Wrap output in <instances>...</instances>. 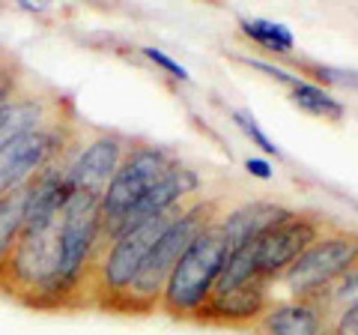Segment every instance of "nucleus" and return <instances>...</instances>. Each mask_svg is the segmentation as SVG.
<instances>
[{
    "mask_svg": "<svg viewBox=\"0 0 358 335\" xmlns=\"http://www.w3.org/2000/svg\"><path fill=\"white\" fill-rule=\"evenodd\" d=\"M179 162L167 150L155 147V144H129L126 159L120 162L117 174L110 177L108 189L102 192V233L105 242L117 237L122 219L129 216V210L150 192L155 183H162L167 174L173 171Z\"/></svg>",
    "mask_w": 358,
    "mask_h": 335,
    "instance_id": "nucleus-5",
    "label": "nucleus"
},
{
    "mask_svg": "<svg viewBox=\"0 0 358 335\" xmlns=\"http://www.w3.org/2000/svg\"><path fill=\"white\" fill-rule=\"evenodd\" d=\"M289 99H293V105L301 108V111H308V114L313 117H322V120H329V123H341L343 114H346V108L334 99L331 93H326L322 87L317 84H310V81H301L289 90Z\"/></svg>",
    "mask_w": 358,
    "mask_h": 335,
    "instance_id": "nucleus-16",
    "label": "nucleus"
},
{
    "mask_svg": "<svg viewBox=\"0 0 358 335\" xmlns=\"http://www.w3.org/2000/svg\"><path fill=\"white\" fill-rule=\"evenodd\" d=\"M296 63V69L301 75H310L313 81L320 84H329V87H346V90H358V72L355 69H338V66H326V63H313V60H299V57H289Z\"/></svg>",
    "mask_w": 358,
    "mask_h": 335,
    "instance_id": "nucleus-18",
    "label": "nucleus"
},
{
    "mask_svg": "<svg viewBox=\"0 0 358 335\" xmlns=\"http://www.w3.org/2000/svg\"><path fill=\"white\" fill-rule=\"evenodd\" d=\"M0 54H3V51H0Z\"/></svg>",
    "mask_w": 358,
    "mask_h": 335,
    "instance_id": "nucleus-25",
    "label": "nucleus"
},
{
    "mask_svg": "<svg viewBox=\"0 0 358 335\" xmlns=\"http://www.w3.org/2000/svg\"><path fill=\"white\" fill-rule=\"evenodd\" d=\"M329 228H334L320 213H289L278 225L257 237V270L268 282H278Z\"/></svg>",
    "mask_w": 358,
    "mask_h": 335,
    "instance_id": "nucleus-7",
    "label": "nucleus"
},
{
    "mask_svg": "<svg viewBox=\"0 0 358 335\" xmlns=\"http://www.w3.org/2000/svg\"><path fill=\"white\" fill-rule=\"evenodd\" d=\"M27 87V72L13 54H0V108H6L13 99Z\"/></svg>",
    "mask_w": 358,
    "mask_h": 335,
    "instance_id": "nucleus-19",
    "label": "nucleus"
},
{
    "mask_svg": "<svg viewBox=\"0 0 358 335\" xmlns=\"http://www.w3.org/2000/svg\"><path fill=\"white\" fill-rule=\"evenodd\" d=\"M260 335H326L329 323L320 306L310 299H287V303H272L266 315L254 327Z\"/></svg>",
    "mask_w": 358,
    "mask_h": 335,
    "instance_id": "nucleus-12",
    "label": "nucleus"
},
{
    "mask_svg": "<svg viewBox=\"0 0 358 335\" xmlns=\"http://www.w3.org/2000/svg\"><path fill=\"white\" fill-rule=\"evenodd\" d=\"M194 200L197 198H188L182 204L164 210V213L147 219L143 225L120 233V237H114L108 245H102V252L96 254L93 266H90V275L84 282V306L108 308L114 303L122 290L131 285V278L138 275L141 264L147 261V254L155 249V242L164 237V231L171 228Z\"/></svg>",
    "mask_w": 358,
    "mask_h": 335,
    "instance_id": "nucleus-2",
    "label": "nucleus"
},
{
    "mask_svg": "<svg viewBox=\"0 0 358 335\" xmlns=\"http://www.w3.org/2000/svg\"><path fill=\"white\" fill-rule=\"evenodd\" d=\"M66 108H72V105L66 102L63 96L45 93L39 87L27 84L6 108H0V147L9 141H15L18 135H24L30 129L42 126V123H48L51 117L63 114Z\"/></svg>",
    "mask_w": 358,
    "mask_h": 335,
    "instance_id": "nucleus-10",
    "label": "nucleus"
},
{
    "mask_svg": "<svg viewBox=\"0 0 358 335\" xmlns=\"http://www.w3.org/2000/svg\"><path fill=\"white\" fill-rule=\"evenodd\" d=\"M141 54L147 60H152L155 66H162L164 72H171L173 78H179V81H188V72H185V66H179L173 57H167L164 51H159V48H141Z\"/></svg>",
    "mask_w": 358,
    "mask_h": 335,
    "instance_id": "nucleus-22",
    "label": "nucleus"
},
{
    "mask_svg": "<svg viewBox=\"0 0 358 335\" xmlns=\"http://www.w3.org/2000/svg\"><path fill=\"white\" fill-rule=\"evenodd\" d=\"M239 27L257 46H263L275 54H284L287 57V54L293 51V33L284 25H275V21H266V18H245V21H239Z\"/></svg>",
    "mask_w": 358,
    "mask_h": 335,
    "instance_id": "nucleus-17",
    "label": "nucleus"
},
{
    "mask_svg": "<svg viewBox=\"0 0 358 335\" xmlns=\"http://www.w3.org/2000/svg\"><path fill=\"white\" fill-rule=\"evenodd\" d=\"M239 63H245V66H251V69H257V72H266L268 78H275V81H281V84H287L289 90L301 81L299 75H289L287 69H281V66H272V63H263V60H251V57H239Z\"/></svg>",
    "mask_w": 358,
    "mask_h": 335,
    "instance_id": "nucleus-21",
    "label": "nucleus"
},
{
    "mask_svg": "<svg viewBox=\"0 0 358 335\" xmlns=\"http://www.w3.org/2000/svg\"><path fill=\"white\" fill-rule=\"evenodd\" d=\"M197 189H200V177L192 171V168L176 165L162 183H155L150 192L143 195L138 204L129 210V216L122 219V225H120V231H117V237H120V233H126V231H131V228L143 225L147 219L164 213V210H171V207H176V204H182V200H188V198H197Z\"/></svg>",
    "mask_w": 358,
    "mask_h": 335,
    "instance_id": "nucleus-11",
    "label": "nucleus"
},
{
    "mask_svg": "<svg viewBox=\"0 0 358 335\" xmlns=\"http://www.w3.org/2000/svg\"><path fill=\"white\" fill-rule=\"evenodd\" d=\"M81 141L84 132L75 120V111L66 108L63 114L3 144L0 147V195L30 186L45 168L69 159Z\"/></svg>",
    "mask_w": 358,
    "mask_h": 335,
    "instance_id": "nucleus-4",
    "label": "nucleus"
},
{
    "mask_svg": "<svg viewBox=\"0 0 358 335\" xmlns=\"http://www.w3.org/2000/svg\"><path fill=\"white\" fill-rule=\"evenodd\" d=\"M293 210H287L281 204H272V200H251V204H242L236 210L221 216V228H224V237H227L230 252L239 249V245L251 242L257 237L278 225L281 219H287Z\"/></svg>",
    "mask_w": 358,
    "mask_h": 335,
    "instance_id": "nucleus-13",
    "label": "nucleus"
},
{
    "mask_svg": "<svg viewBox=\"0 0 358 335\" xmlns=\"http://www.w3.org/2000/svg\"><path fill=\"white\" fill-rule=\"evenodd\" d=\"M355 261H358V231H346L334 225L289 266L281 275V282L293 290V299H308L329 290Z\"/></svg>",
    "mask_w": 358,
    "mask_h": 335,
    "instance_id": "nucleus-6",
    "label": "nucleus"
},
{
    "mask_svg": "<svg viewBox=\"0 0 358 335\" xmlns=\"http://www.w3.org/2000/svg\"><path fill=\"white\" fill-rule=\"evenodd\" d=\"M245 168H248L254 177H260V180H272V168H268L263 159H248V162H245Z\"/></svg>",
    "mask_w": 358,
    "mask_h": 335,
    "instance_id": "nucleus-24",
    "label": "nucleus"
},
{
    "mask_svg": "<svg viewBox=\"0 0 358 335\" xmlns=\"http://www.w3.org/2000/svg\"><path fill=\"white\" fill-rule=\"evenodd\" d=\"M129 144L117 132H96L93 138H84L78 144L75 156L66 165V186L69 192H93L102 195L110 177L117 174L120 162L126 159Z\"/></svg>",
    "mask_w": 358,
    "mask_h": 335,
    "instance_id": "nucleus-8",
    "label": "nucleus"
},
{
    "mask_svg": "<svg viewBox=\"0 0 358 335\" xmlns=\"http://www.w3.org/2000/svg\"><path fill=\"white\" fill-rule=\"evenodd\" d=\"M308 299L313 306H320V311L326 315V323L331 327V320L338 317L341 311H346L350 306L358 303V261L329 290H322V294H317V296H308Z\"/></svg>",
    "mask_w": 358,
    "mask_h": 335,
    "instance_id": "nucleus-15",
    "label": "nucleus"
},
{
    "mask_svg": "<svg viewBox=\"0 0 358 335\" xmlns=\"http://www.w3.org/2000/svg\"><path fill=\"white\" fill-rule=\"evenodd\" d=\"M268 287L272 282L263 275L251 278L233 290H224V294H212L203 306L197 308V315L192 317V323H206V327H230V329H245V327H257L260 317L266 315V308L272 306V296H268Z\"/></svg>",
    "mask_w": 358,
    "mask_h": 335,
    "instance_id": "nucleus-9",
    "label": "nucleus"
},
{
    "mask_svg": "<svg viewBox=\"0 0 358 335\" xmlns=\"http://www.w3.org/2000/svg\"><path fill=\"white\" fill-rule=\"evenodd\" d=\"M227 254H230V245H227V237H224L221 216H218L197 233L194 242L182 252L171 278H167V287L159 303L162 315L173 320H192L197 315V308L209 299Z\"/></svg>",
    "mask_w": 358,
    "mask_h": 335,
    "instance_id": "nucleus-3",
    "label": "nucleus"
},
{
    "mask_svg": "<svg viewBox=\"0 0 358 335\" xmlns=\"http://www.w3.org/2000/svg\"><path fill=\"white\" fill-rule=\"evenodd\" d=\"M233 120H236V126H239V129L245 132V135H248V138H251V141H254L257 147H260L266 156H281V150H278L275 144L263 135L260 126H257V120L248 114V111H233Z\"/></svg>",
    "mask_w": 358,
    "mask_h": 335,
    "instance_id": "nucleus-20",
    "label": "nucleus"
},
{
    "mask_svg": "<svg viewBox=\"0 0 358 335\" xmlns=\"http://www.w3.org/2000/svg\"><path fill=\"white\" fill-rule=\"evenodd\" d=\"M329 335H358V303L341 311V315L331 320Z\"/></svg>",
    "mask_w": 358,
    "mask_h": 335,
    "instance_id": "nucleus-23",
    "label": "nucleus"
},
{
    "mask_svg": "<svg viewBox=\"0 0 358 335\" xmlns=\"http://www.w3.org/2000/svg\"><path fill=\"white\" fill-rule=\"evenodd\" d=\"M218 216H224L221 198H197L194 204L164 231V237L155 242V249L147 254V261L141 264V270L131 278V285L108 306V311H117V315H152V311H159L167 278L176 270L182 252L194 242L197 233L203 231L209 221H215Z\"/></svg>",
    "mask_w": 358,
    "mask_h": 335,
    "instance_id": "nucleus-1",
    "label": "nucleus"
},
{
    "mask_svg": "<svg viewBox=\"0 0 358 335\" xmlns=\"http://www.w3.org/2000/svg\"><path fill=\"white\" fill-rule=\"evenodd\" d=\"M24 204H27V186L0 195V270L13 258L21 231H24Z\"/></svg>",
    "mask_w": 358,
    "mask_h": 335,
    "instance_id": "nucleus-14",
    "label": "nucleus"
}]
</instances>
